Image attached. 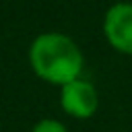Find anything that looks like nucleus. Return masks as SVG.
<instances>
[{"label":"nucleus","mask_w":132,"mask_h":132,"mask_svg":"<svg viewBox=\"0 0 132 132\" xmlns=\"http://www.w3.org/2000/svg\"><path fill=\"white\" fill-rule=\"evenodd\" d=\"M31 132H68L66 126L58 120H52V118H45V120H39Z\"/></svg>","instance_id":"20e7f679"},{"label":"nucleus","mask_w":132,"mask_h":132,"mask_svg":"<svg viewBox=\"0 0 132 132\" xmlns=\"http://www.w3.org/2000/svg\"><path fill=\"white\" fill-rule=\"evenodd\" d=\"M103 33L113 50L132 56V2H118L107 8Z\"/></svg>","instance_id":"f03ea898"},{"label":"nucleus","mask_w":132,"mask_h":132,"mask_svg":"<svg viewBox=\"0 0 132 132\" xmlns=\"http://www.w3.org/2000/svg\"><path fill=\"white\" fill-rule=\"evenodd\" d=\"M60 105L66 113H70L78 120H87L97 111L99 95L89 80L76 78V80H70L64 87H60Z\"/></svg>","instance_id":"7ed1b4c3"},{"label":"nucleus","mask_w":132,"mask_h":132,"mask_svg":"<svg viewBox=\"0 0 132 132\" xmlns=\"http://www.w3.org/2000/svg\"><path fill=\"white\" fill-rule=\"evenodd\" d=\"M29 62L33 72L45 82L64 87L70 80L80 78L82 54L78 45L64 33H41L29 47Z\"/></svg>","instance_id":"f257e3e1"}]
</instances>
